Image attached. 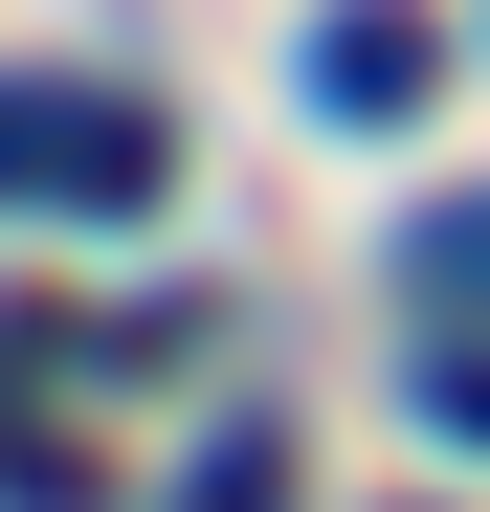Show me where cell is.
Segmentation results:
<instances>
[{
    "mask_svg": "<svg viewBox=\"0 0 490 512\" xmlns=\"http://www.w3.org/2000/svg\"><path fill=\"white\" fill-rule=\"evenodd\" d=\"M0 201H67V223H156L179 201V134L134 90H23L0 67Z\"/></svg>",
    "mask_w": 490,
    "mask_h": 512,
    "instance_id": "6da1fadb",
    "label": "cell"
},
{
    "mask_svg": "<svg viewBox=\"0 0 490 512\" xmlns=\"http://www.w3.org/2000/svg\"><path fill=\"white\" fill-rule=\"evenodd\" d=\"M424 90H446V23H424V0H335V23H312V112H335V134H401Z\"/></svg>",
    "mask_w": 490,
    "mask_h": 512,
    "instance_id": "7a4b0ae2",
    "label": "cell"
},
{
    "mask_svg": "<svg viewBox=\"0 0 490 512\" xmlns=\"http://www.w3.org/2000/svg\"><path fill=\"white\" fill-rule=\"evenodd\" d=\"M401 268H424V312H490V179H468V201H424V223H401Z\"/></svg>",
    "mask_w": 490,
    "mask_h": 512,
    "instance_id": "3957f363",
    "label": "cell"
},
{
    "mask_svg": "<svg viewBox=\"0 0 490 512\" xmlns=\"http://www.w3.org/2000/svg\"><path fill=\"white\" fill-rule=\"evenodd\" d=\"M179 512H290V446H268V423H223V446L179 468Z\"/></svg>",
    "mask_w": 490,
    "mask_h": 512,
    "instance_id": "277c9868",
    "label": "cell"
},
{
    "mask_svg": "<svg viewBox=\"0 0 490 512\" xmlns=\"http://www.w3.org/2000/svg\"><path fill=\"white\" fill-rule=\"evenodd\" d=\"M424 423H468V446H490V334H468V312H424Z\"/></svg>",
    "mask_w": 490,
    "mask_h": 512,
    "instance_id": "5b68a950",
    "label": "cell"
},
{
    "mask_svg": "<svg viewBox=\"0 0 490 512\" xmlns=\"http://www.w3.org/2000/svg\"><path fill=\"white\" fill-rule=\"evenodd\" d=\"M0 512H90V446H0Z\"/></svg>",
    "mask_w": 490,
    "mask_h": 512,
    "instance_id": "8992f818",
    "label": "cell"
}]
</instances>
